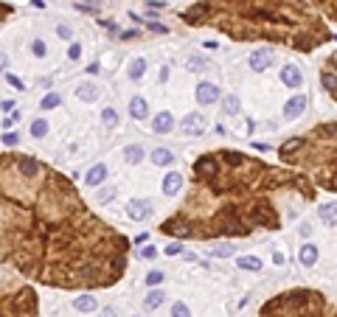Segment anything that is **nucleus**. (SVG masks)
I'll list each match as a JSON object with an SVG mask.
<instances>
[{"label":"nucleus","mask_w":337,"mask_h":317,"mask_svg":"<svg viewBox=\"0 0 337 317\" xmlns=\"http://www.w3.org/2000/svg\"><path fill=\"white\" fill-rule=\"evenodd\" d=\"M0 264L68 292L107 289L129 267V239L54 166L0 152Z\"/></svg>","instance_id":"obj_1"},{"label":"nucleus","mask_w":337,"mask_h":317,"mask_svg":"<svg viewBox=\"0 0 337 317\" xmlns=\"http://www.w3.org/2000/svg\"><path fill=\"white\" fill-rule=\"evenodd\" d=\"M317 185L292 166H270L236 149L202 152L180 208L158 225L163 236L191 241L247 239L256 230H281Z\"/></svg>","instance_id":"obj_2"},{"label":"nucleus","mask_w":337,"mask_h":317,"mask_svg":"<svg viewBox=\"0 0 337 317\" xmlns=\"http://www.w3.org/2000/svg\"><path fill=\"white\" fill-rule=\"evenodd\" d=\"M194 29H214L233 43H270L312 54L329 40L326 17L309 0H197L180 12Z\"/></svg>","instance_id":"obj_3"},{"label":"nucleus","mask_w":337,"mask_h":317,"mask_svg":"<svg viewBox=\"0 0 337 317\" xmlns=\"http://www.w3.org/2000/svg\"><path fill=\"white\" fill-rule=\"evenodd\" d=\"M278 157L284 166L303 171L317 188L337 194V121L317 124L309 132L284 141Z\"/></svg>","instance_id":"obj_4"},{"label":"nucleus","mask_w":337,"mask_h":317,"mask_svg":"<svg viewBox=\"0 0 337 317\" xmlns=\"http://www.w3.org/2000/svg\"><path fill=\"white\" fill-rule=\"evenodd\" d=\"M258 317H337V300L317 289H287L258 309Z\"/></svg>","instance_id":"obj_5"},{"label":"nucleus","mask_w":337,"mask_h":317,"mask_svg":"<svg viewBox=\"0 0 337 317\" xmlns=\"http://www.w3.org/2000/svg\"><path fill=\"white\" fill-rule=\"evenodd\" d=\"M0 317H40V295L29 278L0 267Z\"/></svg>","instance_id":"obj_6"},{"label":"nucleus","mask_w":337,"mask_h":317,"mask_svg":"<svg viewBox=\"0 0 337 317\" xmlns=\"http://www.w3.org/2000/svg\"><path fill=\"white\" fill-rule=\"evenodd\" d=\"M320 85L326 90L329 99L337 101V51L326 57V62L320 65Z\"/></svg>","instance_id":"obj_7"},{"label":"nucleus","mask_w":337,"mask_h":317,"mask_svg":"<svg viewBox=\"0 0 337 317\" xmlns=\"http://www.w3.org/2000/svg\"><path fill=\"white\" fill-rule=\"evenodd\" d=\"M197 101H200L202 107H211L219 101V87L211 85V82H202L200 87H197Z\"/></svg>","instance_id":"obj_8"},{"label":"nucleus","mask_w":337,"mask_h":317,"mask_svg":"<svg viewBox=\"0 0 337 317\" xmlns=\"http://www.w3.org/2000/svg\"><path fill=\"white\" fill-rule=\"evenodd\" d=\"M273 62H275L273 48H261V51H256V54H250V68L253 71H267Z\"/></svg>","instance_id":"obj_9"},{"label":"nucleus","mask_w":337,"mask_h":317,"mask_svg":"<svg viewBox=\"0 0 337 317\" xmlns=\"http://www.w3.org/2000/svg\"><path fill=\"white\" fill-rule=\"evenodd\" d=\"M281 85H287V87H301L303 85V73L301 68H295V65H284L281 68Z\"/></svg>","instance_id":"obj_10"},{"label":"nucleus","mask_w":337,"mask_h":317,"mask_svg":"<svg viewBox=\"0 0 337 317\" xmlns=\"http://www.w3.org/2000/svg\"><path fill=\"white\" fill-rule=\"evenodd\" d=\"M127 213L138 222H146L152 216V205H146L144 199H132V202H127Z\"/></svg>","instance_id":"obj_11"},{"label":"nucleus","mask_w":337,"mask_h":317,"mask_svg":"<svg viewBox=\"0 0 337 317\" xmlns=\"http://www.w3.org/2000/svg\"><path fill=\"white\" fill-rule=\"evenodd\" d=\"M202 129H205V118H202L200 113H191L183 118V132L188 135H202Z\"/></svg>","instance_id":"obj_12"},{"label":"nucleus","mask_w":337,"mask_h":317,"mask_svg":"<svg viewBox=\"0 0 337 317\" xmlns=\"http://www.w3.org/2000/svg\"><path fill=\"white\" fill-rule=\"evenodd\" d=\"M329 23H337V0H309Z\"/></svg>","instance_id":"obj_13"},{"label":"nucleus","mask_w":337,"mask_h":317,"mask_svg":"<svg viewBox=\"0 0 337 317\" xmlns=\"http://www.w3.org/2000/svg\"><path fill=\"white\" fill-rule=\"evenodd\" d=\"M303 110H306V99H303V96H295V99H289L287 104H284V118L292 121V118H298Z\"/></svg>","instance_id":"obj_14"},{"label":"nucleus","mask_w":337,"mask_h":317,"mask_svg":"<svg viewBox=\"0 0 337 317\" xmlns=\"http://www.w3.org/2000/svg\"><path fill=\"white\" fill-rule=\"evenodd\" d=\"M298 261H301L303 267H315V261H317V247H315V244H303L301 253H298Z\"/></svg>","instance_id":"obj_15"},{"label":"nucleus","mask_w":337,"mask_h":317,"mask_svg":"<svg viewBox=\"0 0 337 317\" xmlns=\"http://www.w3.org/2000/svg\"><path fill=\"white\" fill-rule=\"evenodd\" d=\"M317 213H320V219L326 222V225H331V227L337 225V202H326V205H320V208H317Z\"/></svg>","instance_id":"obj_16"},{"label":"nucleus","mask_w":337,"mask_h":317,"mask_svg":"<svg viewBox=\"0 0 337 317\" xmlns=\"http://www.w3.org/2000/svg\"><path fill=\"white\" fill-rule=\"evenodd\" d=\"M180 185H183V177L180 174H166V180H163V194H169V197H174V194H177L180 191Z\"/></svg>","instance_id":"obj_17"},{"label":"nucleus","mask_w":337,"mask_h":317,"mask_svg":"<svg viewBox=\"0 0 337 317\" xmlns=\"http://www.w3.org/2000/svg\"><path fill=\"white\" fill-rule=\"evenodd\" d=\"M73 306H76L79 311H85V314H87V311H96V309H99V303H96L93 295H79L76 300H73Z\"/></svg>","instance_id":"obj_18"},{"label":"nucleus","mask_w":337,"mask_h":317,"mask_svg":"<svg viewBox=\"0 0 337 317\" xmlns=\"http://www.w3.org/2000/svg\"><path fill=\"white\" fill-rule=\"evenodd\" d=\"M172 127H174V118L169 113H160L155 118V132H172Z\"/></svg>","instance_id":"obj_19"},{"label":"nucleus","mask_w":337,"mask_h":317,"mask_svg":"<svg viewBox=\"0 0 337 317\" xmlns=\"http://www.w3.org/2000/svg\"><path fill=\"white\" fill-rule=\"evenodd\" d=\"M163 292H160V289H152L149 295H146V300H144V306H146V311H152V309H158L160 303H163Z\"/></svg>","instance_id":"obj_20"},{"label":"nucleus","mask_w":337,"mask_h":317,"mask_svg":"<svg viewBox=\"0 0 337 317\" xmlns=\"http://www.w3.org/2000/svg\"><path fill=\"white\" fill-rule=\"evenodd\" d=\"M12 17H15V6H12V3H6V0H0V29H3Z\"/></svg>","instance_id":"obj_21"},{"label":"nucleus","mask_w":337,"mask_h":317,"mask_svg":"<svg viewBox=\"0 0 337 317\" xmlns=\"http://www.w3.org/2000/svg\"><path fill=\"white\" fill-rule=\"evenodd\" d=\"M129 113H132V118H146V101L144 99H132Z\"/></svg>","instance_id":"obj_22"},{"label":"nucleus","mask_w":337,"mask_h":317,"mask_svg":"<svg viewBox=\"0 0 337 317\" xmlns=\"http://www.w3.org/2000/svg\"><path fill=\"white\" fill-rule=\"evenodd\" d=\"M152 160L158 163V166H169V163H172L174 157H172V152H169V149H155V155H152Z\"/></svg>","instance_id":"obj_23"},{"label":"nucleus","mask_w":337,"mask_h":317,"mask_svg":"<svg viewBox=\"0 0 337 317\" xmlns=\"http://www.w3.org/2000/svg\"><path fill=\"white\" fill-rule=\"evenodd\" d=\"M104 177H107V169H104V166H96V169L87 174V185H99Z\"/></svg>","instance_id":"obj_24"},{"label":"nucleus","mask_w":337,"mask_h":317,"mask_svg":"<svg viewBox=\"0 0 337 317\" xmlns=\"http://www.w3.org/2000/svg\"><path fill=\"white\" fill-rule=\"evenodd\" d=\"M222 107H225V115H236L239 113V99L236 96H228V99L222 101Z\"/></svg>","instance_id":"obj_25"},{"label":"nucleus","mask_w":337,"mask_h":317,"mask_svg":"<svg viewBox=\"0 0 337 317\" xmlns=\"http://www.w3.org/2000/svg\"><path fill=\"white\" fill-rule=\"evenodd\" d=\"M124 157H127V163H138L141 157H144V152H141L138 146H127L124 149Z\"/></svg>","instance_id":"obj_26"},{"label":"nucleus","mask_w":337,"mask_h":317,"mask_svg":"<svg viewBox=\"0 0 337 317\" xmlns=\"http://www.w3.org/2000/svg\"><path fill=\"white\" fill-rule=\"evenodd\" d=\"M236 264H239L242 269H261V261L253 258V255H247V258H239Z\"/></svg>","instance_id":"obj_27"},{"label":"nucleus","mask_w":337,"mask_h":317,"mask_svg":"<svg viewBox=\"0 0 337 317\" xmlns=\"http://www.w3.org/2000/svg\"><path fill=\"white\" fill-rule=\"evenodd\" d=\"M188 68H191L194 73H200V71H205V68H208V62H205V59H200V57H191V59H188Z\"/></svg>","instance_id":"obj_28"},{"label":"nucleus","mask_w":337,"mask_h":317,"mask_svg":"<svg viewBox=\"0 0 337 317\" xmlns=\"http://www.w3.org/2000/svg\"><path fill=\"white\" fill-rule=\"evenodd\" d=\"M211 253L214 255H233V244H216V247H211Z\"/></svg>","instance_id":"obj_29"},{"label":"nucleus","mask_w":337,"mask_h":317,"mask_svg":"<svg viewBox=\"0 0 337 317\" xmlns=\"http://www.w3.org/2000/svg\"><path fill=\"white\" fill-rule=\"evenodd\" d=\"M172 317H191V311H188L186 303H174V306H172Z\"/></svg>","instance_id":"obj_30"},{"label":"nucleus","mask_w":337,"mask_h":317,"mask_svg":"<svg viewBox=\"0 0 337 317\" xmlns=\"http://www.w3.org/2000/svg\"><path fill=\"white\" fill-rule=\"evenodd\" d=\"M141 73H144V59H135V62H132V68H129V76L138 79Z\"/></svg>","instance_id":"obj_31"},{"label":"nucleus","mask_w":337,"mask_h":317,"mask_svg":"<svg viewBox=\"0 0 337 317\" xmlns=\"http://www.w3.org/2000/svg\"><path fill=\"white\" fill-rule=\"evenodd\" d=\"M45 129H48V124H45V121H34L31 132H34V135H45Z\"/></svg>","instance_id":"obj_32"},{"label":"nucleus","mask_w":337,"mask_h":317,"mask_svg":"<svg viewBox=\"0 0 337 317\" xmlns=\"http://www.w3.org/2000/svg\"><path fill=\"white\" fill-rule=\"evenodd\" d=\"M115 197V191L113 188H104V191H99V202H107V199H113Z\"/></svg>","instance_id":"obj_33"},{"label":"nucleus","mask_w":337,"mask_h":317,"mask_svg":"<svg viewBox=\"0 0 337 317\" xmlns=\"http://www.w3.org/2000/svg\"><path fill=\"white\" fill-rule=\"evenodd\" d=\"M163 281V272H149L146 275V283H160Z\"/></svg>","instance_id":"obj_34"},{"label":"nucleus","mask_w":337,"mask_h":317,"mask_svg":"<svg viewBox=\"0 0 337 317\" xmlns=\"http://www.w3.org/2000/svg\"><path fill=\"white\" fill-rule=\"evenodd\" d=\"M57 104H59V99H57V96H48V99L43 101V107H45V110H48V107H57Z\"/></svg>","instance_id":"obj_35"},{"label":"nucleus","mask_w":337,"mask_h":317,"mask_svg":"<svg viewBox=\"0 0 337 317\" xmlns=\"http://www.w3.org/2000/svg\"><path fill=\"white\" fill-rule=\"evenodd\" d=\"M3 141H6L9 146H15V143H17V135H15V132H9V135H3Z\"/></svg>","instance_id":"obj_36"},{"label":"nucleus","mask_w":337,"mask_h":317,"mask_svg":"<svg viewBox=\"0 0 337 317\" xmlns=\"http://www.w3.org/2000/svg\"><path fill=\"white\" fill-rule=\"evenodd\" d=\"M104 121H107L110 127H113V124H115V113H113V110H107V113H104Z\"/></svg>","instance_id":"obj_37"},{"label":"nucleus","mask_w":337,"mask_h":317,"mask_svg":"<svg viewBox=\"0 0 337 317\" xmlns=\"http://www.w3.org/2000/svg\"><path fill=\"white\" fill-rule=\"evenodd\" d=\"M177 253H180L177 244H169V247H166V255H177Z\"/></svg>","instance_id":"obj_38"},{"label":"nucleus","mask_w":337,"mask_h":317,"mask_svg":"<svg viewBox=\"0 0 337 317\" xmlns=\"http://www.w3.org/2000/svg\"><path fill=\"white\" fill-rule=\"evenodd\" d=\"M101 314H104V317H113V309H110V306H107V309L101 311Z\"/></svg>","instance_id":"obj_39"},{"label":"nucleus","mask_w":337,"mask_h":317,"mask_svg":"<svg viewBox=\"0 0 337 317\" xmlns=\"http://www.w3.org/2000/svg\"><path fill=\"white\" fill-rule=\"evenodd\" d=\"M3 65H6V62H3V57H0V73H3Z\"/></svg>","instance_id":"obj_40"},{"label":"nucleus","mask_w":337,"mask_h":317,"mask_svg":"<svg viewBox=\"0 0 337 317\" xmlns=\"http://www.w3.org/2000/svg\"><path fill=\"white\" fill-rule=\"evenodd\" d=\"M135 317H138V314H135Z\"/></svg>","instance_id":"obj_41"}]
</instances>
